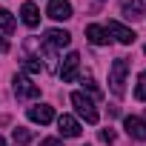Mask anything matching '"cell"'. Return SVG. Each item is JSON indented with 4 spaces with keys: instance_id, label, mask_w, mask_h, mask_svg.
<instances>
[{
    "instance_id": "6da1fadb",
    "label": "cell",
    "mask_w": 146,
    "mask_h": 146,
    "mask_svg": "<svg viewBox=\"0 0 146 146\" xmlns=\"http://www.w3.org/2000/svg\"><path fill=\"white\" fill-rule=\"evenodd\" d=\"M126 75H129V60L126 57H117L109 69V86H112V95L115 98H123V83H126Z\"/></svg>"
},
{
    "instance_id": "7a4b0ae2",
    "label": "cell",
    "mask_w": 146,
    "mask_h": 146,
    "mask_svg": "<svg viewBox=\"0 0 146 146\" xmlns=\"http://www.w3.org/2000/svg\"><path fill=\"white\" fill-rule=\"evenodd\" d=\"M72 106H75V112L86 120V123H98V109H95V100L86 98L83 92H72Z\"/></svg>"
},
{
    "instance_id": "3957f363",
    "label": "cell",
    "mask_w": 146,
    "mask_h": 146,
    "mask_svg": "<svg viewBox=\"0 0 146 146\" xmlns=\"http://www.w3.org/2000/svg\"><path fill=\"white\" fill-rule=\"evenodd\" d=\"M12 89H15L17 100H35V98H40V86H37V83H32L26 75H15Z\"/></svg>"
},
{
    "instance_id": "277c9868",
    "label": "cell",
    "mask_w": 146,
    "mask_h": 146,
    "mask_svg": "<svg viewBox=\"0 0 146 146\" xmlns=\"http://www.w3.org/2000/svg\"><path fill=\"white\" fill-rule=\"evenodd\" d=\"M78 66H80V54H78V52H69V54L63 57V66H60L63 83H72V80L78 78Z\"/></svg>"
},
{
    "instance_id": "5b68a950",
    "label": "cell",
    "mask_w": 146,
    "mask_h": 146,
    "mask_svg": "<svg viewBox=\"0 0 146 146\" xmlns=\"http://www.w3.org/2000/svg\"><path fill=\"white\" fill-rule=\"evenodd\" d=\"M106 32H109V35H115V37H117V43H123V46H132V43H135V37H137V35H135L129 26H123L120 20H109Z\"/></svg>"
},
{
    "instance_id": "8992f818",
    "label": "cell",
    "mask_w": 146,
    "mask_h": 146,
    "mask_svg": "<svg viewBox=\"0 0 146 146\" xmlns=\"http://www.w3.org/2000/svg\"><path fill=\"white\" fill-rule=\"evenodd\" d=\"M29 120H32V123L46 126V123H52V120H54V109H52V106H46V103H37V106H32V109H29Z\"/></svg>"
},
{
    "instance_id": "52a82bcc",
    "label": "cell",
    "mask_w": 146,
    "mask_h": 146,
    "mask_svg": "<svg viewBox=\"0 0 146 146\" xmlns=\"http://www.w3.org/2000/svg\"><path fill=\"white\" fill-rule=\"evenodd\" d=\"M49 17L52 20H69L72 17V3L69 0H49Z\"/></svg>"
},
{
    "instance_id": "ba28073f",
    "label": "cell",
    "mask_w": 146,
    "mask_h": 146,
    "mask_svg": "<svg viewBox=\"0 0 146 146\" xmlns=\"http://www.w3.org/2000/svg\"><path fill=\"white\" fill-rule=\"evenodd\" d=\"M57 132H60L63 137H78V135H80V123L72 117V115H60V117H57Z\"/></svg>"
},
{
    "instance_id": "9c48e42d",
    "label": "cell",
    "mask_w": 146,
    "mask_h": 146,
    "mask_svg": "<svg viewBox=\"0 0 146 146\" xmlns=\"http://www.w3.org/2000/svg\"><path fill=\"white\" fill-rule=\"evenodd\" d=\"M46 40H49L52 49H66V46L72 43V35L63 32V29H49V32H46Z\"/></svg>"
},
{
    "instance_id": "30bf717a",
    "label": "cell",
    "mask_w": 146,
    "mask_h": 146,
    "mask_svg": "<svg viewBox=\"0 0 146 146\" xmlns=\"http://www.w3.org/2000/svg\"><path fill=\"white\" fill-rule=\"evenodd\" d=\"M86 37H89V43H95V46H106V43H109V32H106L103 26H98V23L86 26Z\"/></svg>"
},
{
    "instance_id": "8fae6325",
    "label": "cell",
    "mask_w": 146,
    "mask_h": 146,
    "mask_svg": "<svg viewBox=\"0 0 146 146\" xmlns=\"http://www.w3.org/2000/svg\"><path fill=\"white\" fill-rule=\"evenodd\" d=\"M123 126H126V132H129L132 137L146 140V120H140V117H126V120H123Z\"/></svg>"
},
{
    "instance_id": "7c38bea8",
    "label": "cell",
    "mask_w": 146,
    "mask_h": 146,
    "mask_svg": "<svg viewBox=\"0 0 146 146\" xmlns=\"http://www.w3.org/2000/svg\"><path fill=\"white\" fill-rule=\"evenodd\" d=\"M120 9H123V15L132 17V20H140V17L146 15V9H143L140 0H120Z\"/></svg>"
},
{
    "instance_id": "4fadbf2b",
    "label": "cell",
    "mask_w": 146,
    "mask_h": 146,
    "mask_svg": "<svg viewBox=\"0 0 146 146\" xmlns=\"http://www.w3.org/2000/svg\"><path fill=\"white\" fill-rule=\"evenodd\" d=\"M20 17H23V23H26L29 29H35V26L40 23V12H37L35 3H23V6H20Z\"/></svg>"
},
{
    "instance_id": "5bb4252c",
    "label": "cell",
    "mask_w": 146,
    "mask_h": 146,
    "mask_svg": "<svg viewBox=\"0 0 146 146\" xmlns=\"http://www.w3.org/2000/svg\"><path fill=\"white\" fill-rule=\"evenodd\" d=\"M15 32V17L9 9H0V35H12Z\"/></svg>"
},
{
    "instance_id": "9a60e30c",
    "label": "cell",
    "mask_w": 146,
    "mask_h": 146,
    "mask_svg": "<svg viewBox=\"0 0 146 146\" xmlns=\"http://www.w3.org/2000/svg\"><path fill=\"white\" fill-rule=\"evenodd\" d=\"M32 137H35V135H32V129H23V126H17V129L12 132V140H15V146H26Z\"/></svg>"
},
{
    "instance_id": "2e32d148",
    "label": "cell",
    "mask_w": 146,
    "mask_h": 146,
    "mask_svg": "<svg viewBox=\"0 0 146 146\" xmlns=\"http://www.w3.org/2000/svg\"><path fill=\"white\" fill-rule=\"evenodd\" d=\"M135 98L137 100H146V72L137 75V86H135Z\"/></svg>"
},
{
    "instance_id": "e0dca14e",
    "label": "cell",
    "mask_w": 146,
    "mask_h": 146,
    "mask_svg": "<svg viewBox=\"0 0 146 146\" xmlns=\"http://www.w3.org/2000/svg\"><path fill=\"white\" fill-rule=\"evenodd\" d=\"M23 72H26V75H37V72H40V60L37 57H26L23 60Z\"/></svg>"
},
{
    "instance_id": "ac0fdd59",
    "label": "cell",
    "mask_w": 146,
    "mask_h": 146,
    "mask_svg": "<svg viewBox=\"0 0 146 146\" xmlns=\"http://www.w3.org/2000/svg\"><path fill=\"white\" fill-rule=\"evenodd\" d=\"M100 140L112 143V140H115V132H112V129H103V132H100Z\"/></svg>"
},
{
    "instance_id": "d6986e66",
    "label": "cell",
    "mask_w": 146,
    "mask_h": 146,
    "mask_svg": "<svg viewBox=\"0 0 146 146\" xmlns=\"http://www.w3.org/2000/svg\"><path fill=\"white\" fill-rule=\"evenodd\" d=\"M86 89H89V92H92V95H98V98H100V89H98V86H95V80H86Z\"/></svg>"
},
{
    "instance_id": "ffe728a7",
    "label": "cell",
    "mask_w": 146,
    "mask_h": 146,
    "mask_svg": "<svg viewBox=\"0 0 146 146\" xmlns=\"http://www.w3.org/2000/svg\"><path fill=\"white\" fill-rule=\"evenodd\" d=\"M40 146H63V143H60V140H57V137H46V140H43V143H40Z\"/></svg>"
},
{
    "instance_id": "44dd1931",
    "label": "cell",
    "mask_w": 146,
    "mask_h": 146,
    "mask_svg": "<svg viewBox=\"0 0 146 146\" xmlns=\"http://www.w3.org/2000/svg\"><path fill=\"white\" fill-rule=\"evenodd\" d=\"M6 52H9V40L0 35V54H6Z\"/></svg>"
},
{
    "instance_id": "7402d4cb",
    "label": "cell",
    "mask_w": 146,
    "mask_h": 146,
    "mask_svg": "<svg viewBox=\"0 0 146 146\" xmlns=\"http://www.w3.org/2000/svg\"><path fill=\"white\" fill-rule=\"evenodd\" d=\"M0 146H6V140H3V137H0Z\"/></svg>"
},
{
    "instance_id": "603a6c76",
    "label": "cell",
    "mask_w": 146,
    "mask_h": 146,
    "mask_svg": "<svg viewBox=\"0 0 146 146\" xmlns=\"http://www.w3.org/2000/svg\"><path fill=\"white\" fill-rule=\"evenodd\" d=\"M143 52H146V46H143Z\"/></svg>"
}]
</instances>
